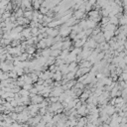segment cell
<instances>
[{"label": "cell", "instance_id": "cell-1", "mask_svg": "<svg viewBox=\"0 0 127 127\" xmlns=\"http://www.w3.org/2000/svg\"><path fill=\"white\" fill-rule=\"evenodd\" d=\"M21 34H22V36L26 40L32 37V35H31V29L29 27H24V29H23V31H22V33H21Z\"/></svg>", "mask_w": 127, "mask_h": 127}, {"label": "cell", "instance_id": "cell-2", "mask_svg": "<svg viewBox=\"0 0 127 127\" xmlns=\"http://www.w3.org/2000/svg\"><path fill=\"white\" fill-rule=\"evenodd\" d=\"M62 79H63V75L60 71L54 72V75H53V79H55V81H61Z\"/></svg>", "mask_w": 127, "mask_h": 127}, {"label": "cell", "instance_id": "cell-3", "mask_svg": "<svg viewBox=\"0 0 127 127\" xmlns=\"http://www.w3.org/2000/svg\"><path fill=\"white\" fill-rule=\"evenodd\" d=\"M25 53H26V54H28V55H34L36 53V48L34 46H27Z\"/></svg>", "mask_w": 127, "mask_h": 127}, {"label": "cell", "instance_id": "cell-4", "mask_svg": "<svg viewBox=\"0 0 127 127\" xmlns=\"http://www.w3.org/2000/svg\"><path fill=\"white\" fill-rule=\"evenodd\" d=\"M50 53H51V50H50L49 48H47V49L42 50L40 56L43 57V58H48V57H50Z\"/></svg>", "mask_w": 127, "mask_h": 127}, {"label": "cell", "instance_id": "cell-5", "mask_svg": "<svg viewBox=\"0 0 127 127\" xmlns=\"http://www.w3.org/2000/svg\"><path fill=\"white\" fill-rule=\"evenodd\" d=\"M61 50H53V51H51V53H50V57H53V58H55V59H57V58H59V56L61 55Z\"/></svg>", "mask_w": 127, "mask_h": 127}, {"label": "cell", "instance_id": "cell-6", "mask_svg": "<svg viewBox=\"0 0 127 127\" xmlns=\"http://www.w3.org/2000/svg\"><path fill=\"white\" fill-rule=\"evenodd\" d=\"M126 22H127V16L126 15H122L119 19H118V24L120 26H125L126 25Z\"/></svg>", "mask_w": 127, "mask_h": 127}, {"label": "cell", "instance_id": "cell-7", "mask_svg": "<svg viewBox=\"0 0 127 127\" xmlns=\"http://www.w3.org/2000/svg\"><path fill=\"white\" fill-rule=\"evenodd\" d=\"M77 83V80H75V79H71V80H69L66 84H65V86L67 87V88L68 89H71L73 87H75V84Z\"/></svg>", "mask_w": 127, "mask_h": 127}, {"label": "cell", "instance_id": "cell-8", "mask_svg": "<svg viewBox=\"0 0 127 127\" xmlns=\"http://www.w3.org/2000/svg\"><path fill=\"white\" fill-rule=\"evenodd\" d=\"M55 61H56L55 58L48 57V58L46 59V65H47L48 67H50V66H52V65H55Z\"/></svg>", "mask_w": 127, "mask_h": 127}, {"label": "cell", "instance_id": "cell-9", "mask_svg": "<svg viewBox=\"0 0 127 127\" xmlns=\"http://www.w3.org/2000/svg\"><path fill=\"white\" fill-rule=\"evenodd\" d=\"M78 68V64L76 63V62H72V63H71V64H69L68 65V71H72L75 69H77Z\"/></svg>", "mask_w": 127, "mask_h": 127}, {"label": "cell", "instance_id": "cell-10", "mask_svg": "<svg viewBox=\"0 0 127 127\" xmlns=\"http://www.w3.org/2000/svg\"><path fill=\"white\" fill-rule=\"evenodd\" d=\"M8 77H9V79H18L17 73L15 71H8Z\"/></svg>", "mask_w": 127, "mask_h": 127}, {"label": "cell", "instance_id": "cell-11", "mask_svg": "<svg viewBox=\"0 0 127 127\" xmlns=\"http://www.w3.org/2000/svg\"><path fill=\"white\" fill-rule=\"evenodd\" d=\"M8 116H9V117L11 118L13 121H16V120H17V117H18V114H17L16 112H13V111H12V112H10V113L8 114Z\"/></svg>", "mask_w": 127, "mask_h": 127}, {"label": "cell", "instance_id": "cell-12", "mask_svg": "<svg viewBox=\"0 0 127 127\" xmlns=\"http://www.w3.org/2000/svg\"><path fill=\"white\" fill-rule=\"evenodd\" d=\"M32 87H33V84H24L23 87H22V89H25V90H27V91H30Z\"/></svg>", "mask_w": 127, "mask_h": 127}, {"label": "cell", "instance_id": "cell-13", "mask_svg": "<svg viewBox=\"0 0 127 127\" xmlns=\"http://www.w3.org/2000/svg\"><path fill=\"white\" fill-rule=\"evenodd\" d=\"M49 101H50V103H56V102H58V97L57 96H50Z\"/></svg>", "mask_w": 127, "mask_h": 127}, {"label": "cell", "instance_id": "cell-14", "mask_svg": "<svg viewBox=\"0 0 127 127\" xmlns=\"http://www.w3.org/2000/svg\"><path fill=\"white\" fill-rule=\"evenodd\" d=\"M9 103H10V105H11V106H12V107H16V106H17V105H18V103H17V101H16L15 99H12V100H11V101H10Z\"/></svg>", "mask_w": 127, "mask_h": 127}, {"label": "cell", "instance_id": "cell-15", "mask_svg": "<svg viewBox=\"0 0 127 127\" xmlns=\"http://www.w3.org/2000/svg\"><path fill=\"white\" fill-rule=\"evenodd\" d=\"M2 73H3V71H2L1 70H0V77H1V76H2Z\"/></svg>", "mask_w": 127, "mask_h": 127}]
</instances>
